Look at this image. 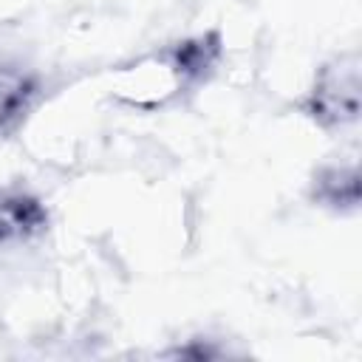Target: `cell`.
<instances>
[{
	"instance_id": "3",
	"label": "cell",
	"mask_w": 362,
	"mask_h": 362,
	"mask_svg": "<svg viewBox=\"0 0 362 362\" xmlns=\"http://www.w3.org/2000/svg\"><path fill=\"white\" fill-rule=\"evenodd\" d=\"M40 96V76L20 62L0 59V139L14 136Z\"/></svg>"
},
{
	"instance_id": "2",
	"label": "cell",
	"mask_w": 362,
	"mask_h": 362,
	"mask_svg": "<svg viewBox=\"0 0 362 362\" xmlns=\"http://www.w3.org/2000/svg\"><path fill=\"white\" fill-rule=\"evenodd\" d=\"M48 209L40 195L23 187H0V246H20L48 229Z\"/></svg>"
},
{
	"instance_id": "4",
	"label": "cell",
	"mask_w": 362,
	"mask_h": 362,
	"mask_svg": "<svg viewBox=\"0 0 362 362\" xmlns=\"http://www.w3.org/2000/svg\"><path fill=\"white\" fill-rule=\"evenodd\" d=\"M311 198L320 206H328L334 212H351L359 204V173L356 161L348 164H328L317 170L311 181Z\"/></svg>"
},
{
	"instance_id": "1",
	"label": "cell",
	"mask_w": 362,
	"mask_h": 362,
	"mask_svg": "<svg viewBox=\"0 0 362 362\" xmlns=\"http://www.w3.org/2000/svg\"><path fill=\"white\" fill-rule=\"evenodd\" d=\"M303 110L311 122L325 130L354 124L359 119V57L356 51L328 59L303 102Z\"/></svg>"
}]
</instances>
